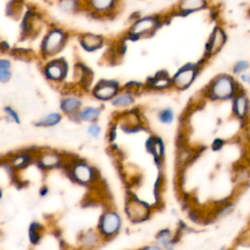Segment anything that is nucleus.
<instances>
[{"instance_id":"22","label":"nucleus","mask_w":250,"mask_h":250,"mask_svg":"<svg viewBox=\"0 0 250 250\" xmlns=\"http://www.w3.org/2000/svg\"><path fill=\"white\" fill-rule=\"evenodd\" d=\"M173 112L171 109H164L159 114V119L163 123H170L173 120Z\"/></svg>"},{"instance_id":"17","label":"nucleus","mask_w":250,"mask_h":250,"mask_svg":"<svg viewBox=\"0 0 250 250\" xmlns=\"http://www.w3.org/2000/svg\"><path fill=\"white\" fill-rule=\"evenodd\" d=\"M114 0H91L92 7L97 11H105L113 5Z\"/></svg>"},{"instance_id":"6","label":"nucleus","mask_w":250,"mask_h":250,"mask_svg":"<svg viewBox=\"0 0 250 250\" xmlns=\"http://www.w3.org/2000/svg\"><path fill=\"white\" fill-rule=\"evenodd\" d=\"M117 92V84L114 82H102L95 89V95L99 99L107 100L112 98Z\"/></svg>"},{"instance_id":"2","label":"nucleus","mask_w":250,"mask_h":250,"mask_svg":"<svg viewBox=\"0 0 250 250\" xmlns=\"http://www.w3.org/2000/svg\"><path fill=\"white\" fill-rule=\"evenodd\" d=\"M197 73L196 66L194 64H187L183 66L175 74L173 78L174 85L179 89H185L190 85Z\"/></svg>"},{"instance_id":"21","label":"nucleus","mask_w":250,"mask_h":250,"mask_svg":"<svg viewBox=\"0 0 250 250\" xmlns=\"http://www.w3.org/2000/svg\"><path fill=\"white\" fill-rule=\"evenodd\" d=\"M29 236H30V240L33 243H36L39 240V237H40V226L38 224H32L30 226Z\"/></svg>"},{"instance_id":"10","label":"nucleus","mask_w":250,"mask_h":250,"mask_svg":"<svg viewBox=\"0 0 250 250\" xmlns=\"http://www.w3.org/2000/svg\"><path fill=\"white\" fill-rule=\"evenodd\" d=\"M83 45L85 46V48L89 49V50H94L99 48L102 45L103 39L98 36V35H94V34H86L83 37Z\"/></svg>"},{"instance_id":"5","label":"nucleus","mask_w":250,"mask_h":250,"mask_svg":"<svg viewBox=\"0 0 250 250\" xmlns=\"http://www.w3.org/2000/svg\"><path fill=\"white\" fill-rule=\"evenodd\" d=\"M119 226H120V219L115 213H107L106 215L104 216L101 223L102 230L105 234L114 233L119 229Z\"/></svg>"},{"instance_id":"13","label":"nucleus","mask_w":250,"mask_h":250,"mask_svg":"<svg viewBox=\"0 0 250 250\" xmlns=\"http://www.w3.org/2000/svg\"><path fill=\"white\" fill-rule=\"evenodd\" d=\"M40 162L42 164V166L44 167H54L56 166L59 162H60V158L57 154L55 153H45L41 159Z\"/></svg>"},{"instance_id":"14","label":"nucleus","mask_w":250,"mask_h":250,"mask_svg":"<svg viewBox=\"0 0 250 250\" xmlns=\"http://www.w3.org/2000/svg\"><path fill=\"white\" fill-rule=\"evenodd\" d=\"M169 82H170V79L167 73L160 72L152 79V86L156 88H164L169 85Z\"/></svg>"},{"instance_id":"1","label":"nucleus","mask_w":250,"mask_h":250,"mask_svg":"<svg viewBox=\"0 0 250 250\" xmlns=\"http://www.w3.org/2000/svg\"><path fill=\"white\" fill-rule=\"evenodd\" d=\"M211 95L216 99H228L234 92V84L231 77L221 75L217 77L210 88Z\"/></svg>"},{"instance_id":"20","label":"nucleus","mask_w":250,"mask_h":250,"mask_svg":"<svg viewBox=\"0 0 250 250\" xmlns=\"http://www.w3.org/2000/svg\"><path fill=\"white\" fill-rule=\"evenodd\" d=\"M129 209L135 211V213H133L131 216H136V217H138V218L146 214V206L143 205V204H141V203H138V202H134V203L130 204ZM138 218H137V219H138Z\"/></svg>"},{"instance_id":"8","label":"nucleus","mask_w":250,"mask_h":250,"mask_svg":"<svg viewBox=\"0 0 250 250\" xmlns=\"http://www.w3.org/2000/svg\"><path fill=\"white\" fill-rule=\"evenodd\" d=\"M206 5V0H181L179 10L182 13H190L202 9Z\"/></svg>"},{"instance_id":"15","label":"nucleus","mask_w":250,"mask_h":250,"mask_svg":"<svg viewBox=\"0 0 250 250\" xmlns=\"http://www.w3.org/2000/svg\"><path fill=\"white\" fill-rule=\"evenodd\" d=\"M133 103V98L130 94H122L112 100V104L116 106H127Z\"/></svg>"},{"instance_id":"7","label":"nucleus","mask_w":250,"mask_h":250,"mask_svg":"<svg viewBox=\"0 0 250 250\" xmlns=\"http://www.w3.org/2000/svg\"><path fill=\"white\" fill-rule=\"evenodd\" d=\"M62 42V33L59 30H54L47 36L45 40L44 48L47 52L51 53L56 51L60 47Z\"/></svg>"},{"instance_id":"23","label":"nucleus","mask_w":250,"mask_h":250,"mask_svg":"<svg viewBox=\"0 0 250 250\" xmlns=\"http://www.w3.org/2000/svg\"><path fill=\"white\" fill-rule=\"evenodd\" d=\"M248 67H249L248 62L238 61L237 62H235V64L233 66V71H234V73H241V72L245 71Z\"/></svg>"},{"instance_id":"28","label":"nucleus","mask_w":250,"mask_h":250,"mask_svg":"<svg viewBox=\"0 0 250 250\" xmlns=\"http://www.w3.org/2000/svg\"><path fill=\"white\" fill-rule=\"evenodd\" d=\"M6 111L8 112V114L14 119V120H16L17 122H19V119H18V117H17V114L12 110V109H10V108H6Z\"/></svg>"},{"instance_id":"26","label":"nucleus","mask_w":250,"mask_h":250,"mask_svg":"<svg viewBox=\"0 0 250 250\" xmlns=\"http://www.w3.org/2000/svg\"><path fill=\"white\" fill-rule=\"evenodd\" d=\"M27 161V158L25 156H19L14 160L15 166H22Z\"/></svg>"},{"instance_id":"3","label":"nucleus","mask_w":250,"mask_h":250,"mask_svg":"<svg viewBox=\"0 0 250 250\" xmlns=\"http://www.w3.org/2000/svg\"><path fill=\"white\" fill-rule=\"evenodd\" d=\"M158 20L155 17H146L139 21H137L130 31V34L139 37L141 35H145L152 32L158 26Z\"/></svg>"},{"instance_id":"16","label":"nucleus","mask_w":250,"mask_h":250,"mask_svg":"<svg viewBox=\"0 0 250 250\" xmlns=\"http://www.w3.org/2000/svg\"><path fill=\"white\" fill-rule=\"evenodd\" d=\"M80 104V102L77 99L74 98H67L65 100L62 101V108L66 111V112H70L72 110H74L75 108H77Z\"/></svg>"},{"instance_id":"4","label":"nucleus","mask_w":250,"mask_h":250,"mask_svg":"<svg viewBox=\"0 0 250 250\" xmlns=\"http://www.w3.org/2000/svg\"><path fill=\"white\" fill-rule=\"evenodd\" d=\"M226 39H227V37H226L224 30L220 27H216L214 29L212 35L210 36V39L207 42V45H206L207 53L209 55H213V54L217 53L224 46Z\"/></svg>"},{"instance_id":"9","label":"nucleus","mask_w":250,"mask_h":250,"mask_svg":"<svg viewBox=\"0 0 250 250\" xmlns=\"http://www.w3.org/2000/svg\"><path fill=\"white\" fill-rule=\"evenodd\" d=\"M73 176L75 179L81 183L89 182L92 178L91 169L85 164H78L73 169Z\"/></svg>"},{"instance_id":"12","label":"nucleus","mask_w":250,"mask_h":250,"mask_svg":"<svg viewBox=\"0 0 250 250\" xmlns=\"http://www.w3.org/2000/svg\"><path fill=\"white\" fill-rule=\"evenodd\" d=\"M47 74L53 79H60L63 74V68L61 64L57 62L51 63L47 67Z\"/></svg>"},{"instance_id":"18","label":"nucleus","mask_w":250,"mask_h":250,"mask_svg":"<svg viewBox=\"0 0 250 250\" xmlns=\"http://www.w3.org/2000/svg\"><path fill=\"white\" fill-rule=\"evenodd\" d=\"M99 109L95 108V107H87L85 109H83L80 113V116L83 120H94L99 116Z\"/></svg>"},{"instance_id":"30","label":"nucleus","mask_w":250,"mask_h":250,"mask_svg":"<svg viewBox=\"0 0 250 250\" xmlns=\"http://www.w3.org/2000/svg\"><path fill=\"white\" fill-rule=\"evenodd\" d=\"M241 78H242L243 81H245V82H247V83L250 84V74H243V75L241 76Z\"/></svg>"},{"instance_id":"19","label":"nucleus","mask_w":250,"mask_h":250,"mask_svg":"<svg viewBox=\"0 0 250 250\" xmlns=\"http://www.w3.org/2000/svg\"><path fill=\"white\" fill-rule=\"evenodd\" d=\"M61 119V116L58 113H51L48 114L47 116H45L44 118H42L39 122L40 125H44V126H51L54 125L56 123H58Z\"/></svg>"},{"instance_id":"25","label":"nucleus","mask_w":250,"mask_h":250,"mask_svg":"<svg viewBox=\"0 0 250 250\" xmlns=\"http://www.w3.org/2000/svg\"><path fill=\"white\" fill-rule=\"evenodd\" d=\"M10 78V71L8 68H0V81H7Z\"/></svg>"},{"instance_id":"24","label":"nucleus","mask_w":250,"mask_h":250,"mask_svg":"<svg viewBox=\"0 0 250 250\" xmlns=\"http://www.w3.org/2000/svg\"><path fill=\"white\" fill-rule=\"evenodd\" d=\"M62 6L65 10H71L75 6V0H62Z\"/></svg>"},{"instance_id":"11","label":"nucleus","mask_w":250,"mask_h":250,"mask_svg":"<svg viewBox=\"0 0 250 250\" xmlns=\"http://www.w3.org/2000/svg\"><path fill=\"white\" fill-rule=\"evenodd\" d=\"M234 110L238 116H244L247 111V99L240 95L235 99L234 102Z\"/></svg>"},{"instance_id":"27","label":"nucleus","mask_w":250,"mask_h":250,"mask_svg":"<svg viewBox=\"0 0 250 250\" xmlns=\"http://www.w3.org/2000/svg\"><path fill=\"white\" fill-rule=\"evenodd\" d=\"M89 133H90L92 136H94V137L98 136V135L100 134V127L97 126V125H92V126L89 128Z\"/></svg>"},{"instance_id":"29","label":"nucleus","mask_w":250,"mask_h":250,"mask_svg":"<svg viewBox=\"0 0 250 250\" xmlns=\"http://www.w3.org/2000/svg\"><path fill=\"white\" fill-rule=\"evenodd\" d=\"M10 65L9 62L7 61H3V60H0V68H8Z\"/></svg>"},{"instance_id":"31","label":"nucleus","mask_w":250,"mask_h":250,"mask_svg":"<svg viewBox=\"0 0 250 250\" xmlns=\"http://www.w3.org/2000/svg\"><path fill=\"white\" fill-rule=\"evenodd\" d=\"M144 250H161V249L158 248V247H155V246H150V247H147V248H146Z\"/></svg>"}]
</instances>
